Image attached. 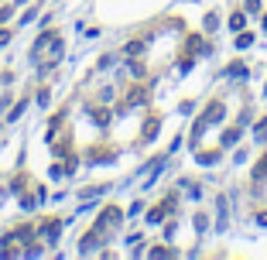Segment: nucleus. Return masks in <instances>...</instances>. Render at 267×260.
I'll return each mask as SVG.
<instances>
[{"mask_svg": "<svg viewBox=\"0 0 267 260\" xmlns=\"http://www.w3.org/2000/svg\"><path fill=\"white\" fill-rule=\"evenodd\" d=\"M219 117H223V103H219V99H212V103L205 106V113H202L199 120H196V127H192V144H196V140L202 137V130L209 127V124H216Z\"/></svg>", "mask_w": 267, "mask_h": 260, "instance_id": "obj_1", "label": "nucleus"}, {"mask_svg": "<svg viewBox=\"0 0 267 260\" xmlns=\"http://www.w3.org/2000/svg\"><path fill=\"white\" fill-rule=\"evenodd\" d=\"M171 205H175V195H171V198H165V202H161V205H154V209H151V216H147V219H151V223H161V219H165V216H168V212H171Z\"/></svg>", "mask_w": 267, "mask_h": 260, "instance_id": "obj_2", "label": "nucleus"}, {"mask_svg": "<svg viewBox=\"0 0 267 260\" xmlns=\"http://www.w3.org/2000/svg\"><path fill=\"white\" fill-rule=\"evenodd\" d=\"M158 127H161V120H158V117H151V120L144 124V133H140V140H144V144H147V140H154Z\"/></svg>", "mask_w": 267, "mask_h": 260, "instance_id": "obj_3", "label": "nucleus"}, {"mask_svg": "<svg viewBox=\"0 0 267 260\" xmlns=\"http://www.w3.org/2000/svg\"><path fill=\"white\" fill-rule=\"evenodd\" d=\"M243 24H247V14H243V10H233V14H230V28H233V31H243Z\"/></svg>", "mask_w": 267, "mask_h": 260, "instance_id": "obj_4", "label": "nucleus"}, {"mask_svg": "<svg viewBox=\"0 0 267 260\" xmlns=\"http://www.w3.org/2000/svg\"><path fill=\"white\" fill-rule=\"evenodd\" d=\"M219 154H223L219 147H209V151H199V161L202 164H212V161H219Z\"/></svg>", "mask_w": 267, "mask_h": 260, "instance_id": "obj_5", "label": "nucleus"}, {"mask_svg": "<svg viewBox=\"0 0 267 260\" xmlns=\"http://www.w3.org/2000/svg\"><path fill=\"white\" fill-rule=\"evenodd\" d=\"M264 178H267V154L254 164V182H264Z\"/></svg>", "mask_w": 267, "mask_h": 260, "instance_id": "obj_6", "label": "nucleus"}, {"mask_svg": "<svg viewBox=\"0 0 267 260\" xmlns=\"http://www.w3.org/2000/svg\"><path fill=\"white\" fill-rule=\"evenodd\" d=\"M226 75H247V65H243V62H233L230 68H226Z\"/></svg>", "mask_w": 267, "mask_h": 260, "instance_id": "obj_7", "label": "nucleus"}, {"mask_svg": "<svg viewBox=\"0 0 267 260\" xmlns=\"http://www.w3.org/2000/svg\"><path fill=\"white\" fill-rule=\"evenodd\" d=\"M41 229H45V236H55V233H59V219H48Z\"/></svg>", "mask_w": 267, "mask_h": 260, "instance_id": "obj_8", "label": "nucleus"}, {"mask_svg": "<svg viewBox=\"0 0 267 260\" xmlns=\"http://www.w3.org/2000/svg\"><path fill=\"white\" fill-rule=\"evenodd\" d=\"M236 137H240V130H236V127H230L226 133H223V144H236Z\"/></svg>", "mask_w": 267, "mask_h": 260, "instance_id": "obj_9", "label": "nucleus"}, {"mask_svg": "<svg viewBox=\"0 0 267 260\" xmlns=\"http://www.w3.org/2000/svg\"><path fill=\"white\" fill-rule=\"evenodd\" d=\"M250 41H254V34H247V31H240V34H236V45H240V48H243V45H250Z\"/></svg>", "mask_w": 267, "mask_h": 260, "instance_id": "obj_10", "label": "nucleus"}, {"mask_svg": "<svg viewBox=\"0 0 267 260\" xmlns=\"http://www.w3.org/2000/svg\"><path fill=\"white\" fill-rule=\"evenodd\" d=\"M254 130H257V133H264V130H267V117H264V120H257V127H254Z\"/></svg>", "mask_w": 267, "mask_h": 260, "instance_id": "obj_11", "label": "nucleus"}, {"mask_svg": "<svg viewBox=\"0 0 267 260\" xmlns=\"http://www.w3.org/2000/svg\"><path fill=\"white\" fill-rule=\"evenodd\" d=\"M264 28H267V14H264Z\"/></svg>", "mask_w": 267, "mask_h": 260, "instance_id": "obj_12", "label": "nucleus"}]
</instances>
